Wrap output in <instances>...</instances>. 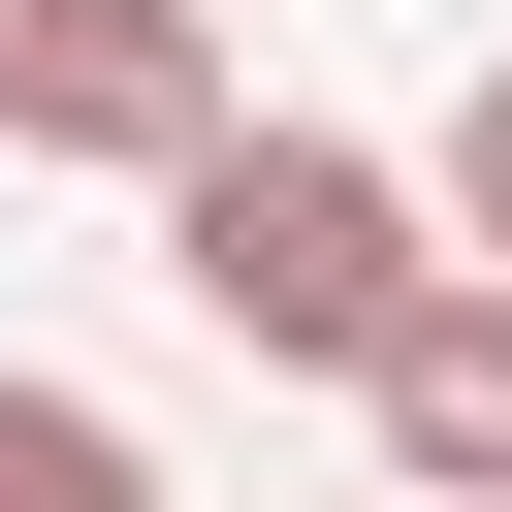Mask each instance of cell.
<instances>
[{"mask_svg":"<svg viewBox=\"0 0 512 512\" xmlns=\"http://www.w3.org/2000/svg\"><path fill=\"white\" fill-rule=\"evenodd\" d=\"M160 256H192V320H224V352H288V384H352V352L448 288V256H416V192H384L352 128H192V160H160Z\"/></svg>","mask_w":512,"mask_h":512,"instance_id":"1","label":"cell"},{"mask_svg":"<svg viewBox=\"0 0 512 512\" xmlns=\"http://www.w3.org/2000/svg\"><path fill=\"white\" fill-rule=\"evenodd\" d=\"M224 128V0H0V160H192Z\"/></svg>","mask_w":512,"mask_h":512,"instance_id":"2","label":"cell"},{"mask_svg":"<svg viewBox=\"0 0 512 512\" xmlns=\"http://www.w3.org/2000/svg\"><path fill=\"white\" fill-rule=\"evenodd\" d=\"M352 416H384V480H416V512H512V256H448V288L352 352Z\"/></svg>","mask_w":512,"mask_h":512,"instance_id":"3","label":"cell"},{"mask_svg":"<svg viewBox=\"0 0 512 512\" xmlns=\"http://www.w3.org/2000/svg\"><path fill=\"white\" fill-rule=\"evenodd\" d=\"M0 512H160V448H128L96 384H0Z\"/></svg>","mask_w":512,"mask_h":512,"instance_id":"4","label":"cell"},{"mask_svg":"<svg viewBox=\"0 0 512 512\" xmlns=\"http://www.w3.org/2000/svg\"><path fill=\"white\" fill-rule=\"evenodd\" d=\"M448 224H480V256H512V64H480V96H448Z\"/></svg>","mask_w":512,"mask_h":512,"instance_id":"5","label":"cell"}]
</instances>
